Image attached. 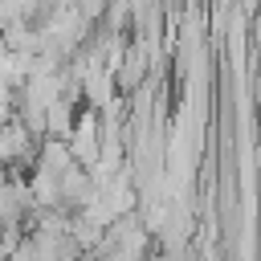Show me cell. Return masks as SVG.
<instances>
[{"instance_id": "cell-1", "label": "cell", "mask_w": 261, "mask_h": 261, "mask_svg": "<svg viewBox=\"0 0 261 261\" xmlns=\"http://www.w3.org/2000/svg\"><path fill=\"white\" fill-rule=\"evenodd\" d=\"M20 155H29V130H24V122H4L0 126V163H12Z\"/></svg>"}]
</instances>
